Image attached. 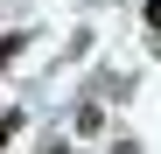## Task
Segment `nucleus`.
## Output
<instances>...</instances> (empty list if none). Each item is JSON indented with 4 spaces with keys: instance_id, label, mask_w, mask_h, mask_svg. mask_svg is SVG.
Instances as JSON below:
<instances>
[{
    "instance_id": "f257e3e1",
    "label": "nucleus",
    "mask_w": 161,
    "mask_h": 154,
    "mask_svg": "<svg viewBox=\"0 0 161 154\" xmlns=\"http://www.w3.org/2000/svg\"><path fill=\"white\" fill-rule=\"evenodd\" d=\"M21 49H28V28H14V35H0V70H7V63L21 56Z\"/></svg>"
},
{
    "instance_id": "39448f33",
    "label": "nucleus",
    "mask_w": 161,
    "mask_h": 154,
    "mask_svg": "<svg viewBox=\"0 0 161 154\" xmlns=\"http://www.w3.org/2000/svg\"><path fill=\"white\" fill-rule=\"evenodd\" d=\"M112 154H140V147H133V140H119V147H112Z\"/></svg>"
},
{
    "instance_id": "20e7f679",
    "label": "nucleus",
    "mask_w": 161,
    "mask_h": 154,
    "mask_svg": "<svg viewBox=\"0 0 161 154\" xmlns=\"http://www.w3.org/2000/svg\"><path fill=\"white\" fill-rule=\"evenodd\" d=\"M42 154H70V140H49V147H42Z\"/></svg>"
},
{
    "instance_id": "7ed1b4c3",
    "label": "nucleus",
    "mask_w": 161,
    "mask_h": 154,
    "mask_svg": "<svg viewBox=\"0 0 161 154\" xmlns=\"http://www.w3.org/2000/svg\"><path fill=\"white\" fill-rule=\"evenodd\" d=\"M140 14H147V28H161V0H147V7H140Z\"/></svg>"
},
{
    "instance_id": "f03ea898",
    "label": "nucleus",
    "mask_w": 161,
    "mask_h": 154,
    "mask_svg": "<svg viewBox=\"0 0 161 154\" xmlns=\"http://www.w3.org/2000/svg\"><path fill=\"white\" fill-rule=\"evenodd\" d=\"M14 126H21V112H0V147L14 140Z\"/></svg>"
}]
</instances>
